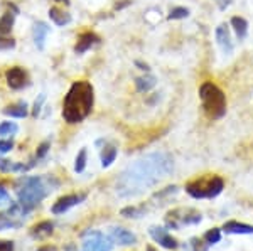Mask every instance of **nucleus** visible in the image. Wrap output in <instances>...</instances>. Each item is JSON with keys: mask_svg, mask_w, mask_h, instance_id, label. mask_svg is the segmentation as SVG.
<instances>
[{"mask_svg": "<svg viewBox=\"0 0 253 251\" xmlns=\"http://www.w3.org/2000/svg\"><path fill=\"white\" fill-rule=\"evenodd\" d=\"M172 171V159L167 153H150L133 162L117 182V194L120 197L138 196L156 185L162 177Z\"/></svg>", "mask_w": 253, "mask_h": 251, "instance_id": "1", "label": "nucleus"}, {"mask_svg": "<svg viewBox=\"0 0 253 251\" xmlns=\"http://www.w3.org/2000/svg\"><path fill=\"white\" fill-rule=\"evenodd\" d=\"M95 91L88 81H76L71 84L63 101V118L68 123H80L93 110Z\"/></svg>", "mask_w": 253, "mask_h": 251, "instance_id": "2", "label": "nucleus"}, {"mask_svg": "<svg viewBox=\"0 0 253 251\" xmlns=\"http://www.w3.org/2000/svg\"><path fill=\"white\" fill-rule=\"evenodd\" d=\"M17 197L24 213H31L51 192V184L46 177H22L19 180Z\"/></svg>", "mask_w": 253, "mask_h": 251, "instance_id": "3", "label": "nucleus"}, {"mask_svg": "<svg viewBox=\"0 0 253 251\" xmlns=\"http://www.w3.org/2000/svg\"><path fill=\"white\" fill-rule=\"evenodd\" d=\"M199 98H201L203 108H205L206 115L210 118L218 120L226 113V96L211 81H206V83L201 84V88H199Z\"/></svg>", "mask_w": 253, "mask_h": 251, "instance_id": "4", "label": "nucleus"}, {"mask_svg": "<svg viewBox=\"0 0 253 251\" xmlns=\"http://www.w3.org/2000/svg\"><path fill=\"white\" fill-rule=\"evenodd\" d=\"M224 187V182L221 177L218 176H205L199 177L193 182L186 185V191L189 196H193L194 199H213L218 194H221Z\"/></svg>", "mask_w": 253, "mask_h": 251, "instance_id": "5", "label": "nucleus"}, {"mask_svg": "<svg viewBox=\"0 0 253 251\" xmlns=\"http://www.w3.org/2000/svg\"><path fill=\"white\" fill-rule=\"evenodd\" d=\"M24 216H26V213L22 211L20 204L19 202H14L7 213H0V231L20 228L24 222Z\"/></svg>", "mask_w": 253, "mask_h": 251, "instance_id": "6", "label": "nucleus"}, {"mask_svg": "<svg viewBox=\"0 0 253 251\" xmlns=\"http://www.w3.org/2000/svg\"><path fill=\"white\" fill-rule=\"evenodd\" d=\"M113 243L100 231H91L83 241V251H112Z\"/></svg>", "mask_w": 253, "mask_h": 251, "instance_id": "7", "label": "nucleus"}, {"mask_svg": "<svg viewBox=\"0 0 253 251\" xmlns=\"http://www.w3.org/2000/svg\"><path fill=\"white\" fill-rule=\"evenodd\" d=\"M181 214L182 216H179L177 209L167 214V226L175 229L181 224H196V222L201 221V214L193 211V209H181Z\"/></svg>", "mask_w": 253, "mask_h": 251, "instance_id": "8", "label": "nucleus"}, {"mask_svg": "<svg viewBox=\"0 0 253 251\" xmlns=\"http://www.w3.org/2000/svg\"><path fill=\"white\" fill-rule=\"evenodd\" d=\"M5 79H7L9 88H12V90H22V88H26L27 84H29V74L20 66L10 68V70L5 72Z\"/></svg>", "mask_w": 253, "mask_h": 251, "instance_id": "9", "label": "nucleus"}, {"mask_svg": "<svg viewBox=\"0 0 253 251\" xmlns=\"http://www.w3.org/2000/svg\"><path fill=\"white\" fill-rule=\"evenodd\" d=\"M84 199V196H76V194H71V196H64V197H59L58 201L52 204L51 208V213L52 214H63L69 211L71 208H75L76 204H80L81 201Z\"/></svg>", "mask_w": 253, "mask_h": 251, "instance_id": "10", "label": "nucleus"}, {"mask_svg": "<svg viewBox=\"0 0 253 251\" xmlns=\"http://www.w3.org/2000/svg\"><path fill=\"white\" fill-rule=\"evenodd\" d=\"M98 42H100V37H98L95 32H83L75 44V52L76 54H83L88 49H91L93 46H96Z\"/></svg>", "mask_w": 253, "mask_h": 251, "instance_id": "11", "label": "nucleus"}, {"mask_svg": "<svg viewBox=\"0 0 253 251\" xmlns=\"http://www.w3.org/2000/svg\"><path fill=\"white\" fill-rule=\"evenodd\" d=\"M216 40L221 46L224 54H231V51H233V40H231V34L230 29L226 27V24H221V26L216 27Z\"/></svg>", "mask_w": 253, "mask_h": 251, "instance_id": "12", "label": "nucleus"}, {"mask_svg": "<svg viewBox=\"0 0 253 251\" xmlns=\"http://www.w3.org/2000/svg\"><path fill=\"white\" fill-rule=\"evenodd\" d=\"M150 236H152L157 243H161V245L167 250L177 248V241H175L172 236H169L164 228H150Z\"/></svg>", "mask_w": 253, "mask_h": 251, "instance_id": "13", "label": "nucleus"}, {"mask_svg": "<svg viewBox=\"0 0 253 251\" xmlns=\"http://www.w3.org/2000/svg\"><path fill=\"white\" fill-rule=\"evenodd\" d=\"M32 32H34V42L38 46V49H44V40H46L49 34V26L42 20H39V22L34 24V31Z\"/></svg>", "mask_w": 253, "mask_h": 251, "instance_id": "14", "label": "nucleus"}, {"mask_svg": "<svg viewBox=\"0 0 253 251\" xmlns=\"http://www.w3.org/2000/svg\"><path fill=\"white\" fill-rule=\"evenodd\" d=\"M223 229L230 234H253V226L250 224H243L238 221H228L224 222Z\"/></svg>", "mask_w": 253, "mask_h": 251, "instance_id": "15", "label": "nucleus"}, {"mask_svg": "<svg viewBox=\"0 0 253 251\" xmlns=\"http://www.w3.org/2000/svg\"><path fill=\"white\" fill-rule=\"evenodd\" d=\"M112 238H113V240H115L117 243H120V245H124V246L133 245V243L137 241L135 234L130 233V231H126V229H124V228H113V231H112Z\"/></svg>", "mask_w": 253, "mask_h": 251, "instance_id": "16", "label": "nucleus"}, {"mask_svg": "<svg viewBox=\"0 0 253 251\" xmlns=\"http://www.w3.org/2000/svg\"><path fill=\"white\" fill-rule=\"evenodd\" d=\"M3 115L12 116V118H24V116H27V103L19 101V103L9 105V107L3 108Z\"/></svg>", "mask_w": 253, "mask_h": 251, "instance_id": "17", "label": "nucleus"}, {"mask_svg": "<svg viewBox=\"0 0 253 251\" xmlns=\"http://www.w3.org/2000/svg\"><path fill=\"white\" fill-rule=\"evenodd\" d=\"M49 17H51L52 22L59 27L71 22V15H69L68 12H64L63 9H59V7H51V9H49Z\"/></svg>", "mask_w": 253, "mask_h": 251, "instance_id": "18", "label": "nucleus"}, {"mask_svg": "<svg viewBox=\"0 0 253 251\" xmlns=\"http://www.w3.org/2000/svg\"><path fill=\"white\" fill-rule=\"evenodd\" d=\"M54 231V224L51 221H42L32 228V236L34 238H47Z\"/></svg>", "mask_w": 253, "mask_h": 251, "instance_id": "19", "label": "nucleus"}, {"mask_svg": "<svg viewBox=\"0 0 253 251\" xmlns=\"http://www.w3.org/2000/svg\"><path fill=\"white\" fill-rule=\"evenodd\" d=\"M14 20H15V14H12V12H5L0 17V36L10 34L12 27H14Z\"/></svg>", "mask_w": 253, "mask_h": 251, "instance_id": "20", "label": "nucleus"}, {"mask_svg": "<svg viewBox=\"0 0 253 251\" xmlns=\"http://www.w3.org/2000/svg\"><path fill=\"white\" fill-rule=\"evenodd\" d=\"M31 169V165H24V164H14L10 160L0 159V171L2 172H24Z\"/></svg>", "mask_w": 253, "mask_h": 251, "instance_id": "21", "label": "nucleus"}, {"mask_svg": "<svg viewBox=\"0 0 253 251\" xmlns=\"http://www.w3.org/2000/svg\"><path fill=\"white\" fill-rule=\"evenodd\" d=\"M117 159V148L112 147V145H107V147L101 150V165L103 167H110V165L115 162Z\"/></svg>", "mask_w": 253, "mask_h": 251, "instance_id": "22", "label": "nucleus"}, {"mask_svg": "<svg viewBox=\"0 0 253 251\" xmlns=\"http://www.w3.org/2000/svg\"><path fill=\"white\" fill-rule=\"evenodd\" d=\"M231 26H233L236 36H238L240 39H245V36H247V32H248L247 20H245L243 17H233L231 19Z\"/></svg>", "mask_w": 253, "mask_h": 251, "instance_id": "23", "label": "nucleus"}, {"mask_svg": "<svg viewBox=\"0 0 253 251\" xmlns=\"http://www.w3.org/2000/svg\"><path fill=\"white\" fill-rule=\"evenodd\" d=\"M135 86H137V90L140 93L149 91L150 88L156 86V78H154V76H142V78H137L135 79Z\"/></svg>", "mask_w": 253, "mask_h": 251, "instance_id": "24", "label": "nucleus"}, {"mask_svg": "<svg viewBox=\"0 0 253 251\" xmlns=\"http://www.w3.org/2000/svg\"><path fill=\"white\" fill-rule=\"evenodd\" d=\"M19 132V127L14 121H3L0 123V135H15Z\"/></svg>", "mask_w": 253, "mask_h": 251, "instance_id": "25", "label": "nucleus"}, {"mask_svg": "<svg viewBox=\"0 0 253 251\" xmlns=\"http://www.w3.org/2000/svg\"><path fill=\"white\" fill-rule=\"evenodd\" d=\"M84 167H86V148H81L75 162V171L80 174L84 171Z\"/></svg>", "mask_w": 253, "mask_h": 251, "instance_id": "26", "label": "nucleus"}, {"mask_svg": "<svg viewBox=\"0 0 253 251\" xmlns=\"http://www.w3.org/2000/svg\"><path fill=\"white\" fill-rule=\"evenodd\" d=\"M189 15V10L184 9V7H175V9L170 10L169 14V20H177V19H186Z\"/></svg>", "mask_w": 253, "mask_h": 251, "instance_id": "27", "label": "nucleus"}, {"mask_svg": "<svg viewBox=\"0 0 253 251\" xmlns=\"http://www.w3.org/2000/svg\"><path fill=\"white\" fill-rule=\"evenodd\" d=\"M221 240V233H219V229H210L206 234H205V241L208 245H214V243H218Z\"/></svg>", "mask_w": 253, "mask_h": 251, "instance_id": "28", "label": "nucleus"}, {"mask_svg": "<svg viewBox=\"0 0 253 251\" xmlns=\"http://www.w3.org/2000/svg\"><path fill=\"white\" fill-rule=\"evenodd\" d=\"M142 211H144V209H140V208H125V209H122V216H125V217H138L142 214Z\"/></svg>", "mask_w": 253, "mask_h": 251, "instance_id": "29", "label": "nucleus"}, {"mask_svg": "<svg viewBox=\"0 0 253 251\" xmlns=\"http://www.w3.org/2000/svg\"><path fill=\"white\" fill-rule=\"evenodd\" d=\"M191 245H193V251H208V243L201 241L199 238H193Z\"/></svg>", "mask_w": 253, "mask_h": 251, "instance_id": "30", "label": "nucleus"}, {"mask_svg": "<svg viewBox=\"0 0 253 251\" xmlns=\"http://www.w3.org/2000/svg\"><path fill=\"white\" fill-rule=\"evenodd\" d=\"M15 46L14 39H7L5 36H0V49H12Z\"/></svg>", "mask_w": 253, "mask_h": 251, "instance_id": "31", "label": "nucleus"}, {"mask_svg": "<svg viewBox=\"0 0 253 251\" xmlns=\"http://www.w3.org/2000/svg\"><path fill=\"white\" fill-rule=\"evenodd\" d=\"M14 148V142L12 140H0V153H7Z\"/></svg>", "mask_w": 253, "mask_h": 251, "instance_id": "32", "label": "nucleus"}, {"mask_svg": "<svg viewBox=\"0 0 253 251\" xmlns=\"http://www.w3.org/2000/svg\"><path fill=\"white\" fill-rule=\"evenodd\" d=\"M49 147H51V145H49V142H44V143H41L39 148H38V152H36V159H42V157L47 153Z\"/></svg>", "mask_w": 253, "mask_h": 251, "instance_id": "33", "label": "nucleus"}, {"mask_svg": "<svg viewBox=\"0 0 253 251\" xmlns=\"http://www.w3.org/2000/svg\"><path fill=\"white\" fill-rule=\"evenodd\" d=\"M5 204H10V194L3 187H0V206H5Z\"/></svg>", "mask_w": 253, "mask_h": 251, "instance_id": "34", "label": "nucleus"}, {"mask_svg": "<svg viewBox=\"0 0 253 251\" xmlns=\"http://www.w3.org/2000/svg\"><path fill=\"white\" fill-rule=\"evenodd\" d=\"M44 100H46V96H44V95H41V96H39V100H36V103H34V110H32V115H34V116H38L39 113H41V107H42Z\"/></svg>", "mask_w": 253, "mask_h": 251, "instance_id": "35", "label": "nucleus"}, {"mask_svg": "<svg viewBox=\"0 0 253 251\" xmlns=\"http://www.w3.org/2000/svg\"><path fill=\"white\" fill-rule=\"evenodd\" d=\"M0 251H14V243L12 241H0Z\"/></svg>", "mask_w": 253, "mask_h": 251, "instance_id": "36", "label": "nucleus"}, {"mask_svg": "<svg viewBox=\"0 0 253 251\" xmlns=\"http://www.w3.org/2000/svg\"><path fill=\"white\" fill-rule=\"evenodd\" d=\"M216 3H218V7L221 10H224L226 9V7H230L231 5V2H233V0H214Z\"/></svg>", "mask_w": 253, "mask_h": 251, "instance_id": "37", "label": "nucleus"}, {"mask_svg": "<svg viewBox=\"0 0 253 251\" xmlns=\"http://www.w3.org/2000/svg\"><path fill=\"white\" fill-rule=\"evenodd\" d=\"M64 251H78V248H76V246L71 243V245H68V246H66V250H64Z\"/></svg>", "mask_w": 253, "mask_h": 251, "instance_id": "38", "label": "nucleus"}, {"mask_svg": "<svg viewBox=\"0 0 253 251\" xmlns=\"http://www.w3.org/2000/svg\"><path fill=\"white\" fill-rule=\"evenodd\" d=\"M38 251H52V250L49 248V246H44V248H39Z\"/></svg>", "mask_w": 253, "mask_h": 251, "instance_id": "39", "label": "nucleus"}, {"mask_svg": "<svg viewBox=\"0 0 253 251\" xmlns=\"http://www.w3.org/2000/svg\"><path fill=\"white\" fill-rule=\"evenodd\" d=\"M56 2H63V3H66V5H68V3H69V0H56Z\"/></svg>", "mask_w": 253, "mask_h": 251, "instance_id": "40", "label": "nucleus"}, {"mask_svg": "<svg viewBox=\"0 0 253 251\" xmlns=\"http://www.w3.org/2000/svg\"><path fill=\"white\" fill-rule=\"evenodd\" d=\"M147 251H156V250H154L152 246H149V248H147Z\"/></svg>", "mask_w": 253, "mask_h": 251, "instance_id": "41", "label": "nucleus"}]
</instances>
